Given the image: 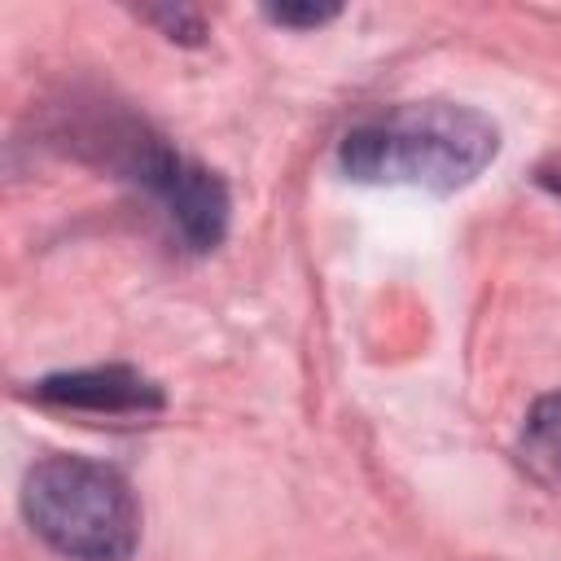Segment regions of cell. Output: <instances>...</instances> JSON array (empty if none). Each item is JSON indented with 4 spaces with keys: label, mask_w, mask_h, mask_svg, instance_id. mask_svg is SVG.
I'll return each instance as SVG.
<instances>
[{
    "label": "cell",
    "mask_w": 561,
    "mask_h": 561,
    "mask_svg": "<svg viewBox=\"0 0 561 561\" xmlns=\"http://www.w3.org/2000/svg\"><path fill=\"white\" fill-rule=\"evenodd\" d=\"M500 153V127L456 101L399 105L346 131L337 162L359 184H403L456 193L473 184Z\"/></svg>",
    "instance_id": "1"
},
{
    "label": "cell",
    "mask_w": 561,
    "mask_h": 561,
    "mask_svg": "<svg viewBox=\"0 0 561 561\" xmlns=\"http://www.w3.org/2000/svg\"><path fill=\"white\" fill-rule=\"evenodd\" d=\"M31 530L70 561H127L140 543V504L127 478L83 456H48L22 482Z\"/></svg>",
    "instance_id": "2"
},
{
    "label": "cell",
    "mask_w": 561,
    "mask_h": 561,
    "mask_svg": "<svg viewBox=\"0 0 561 561\" xmlns=\"http://www.w3.org/2000/svg\"><path fill=\"white\" fill-rule=\"evenodd\" d=\"M105 153L127 180L145 184L162 202L171 228L180 232V241L188 250H215L224 241L228 188L215 171L175 153L158 136H145V127H136V123L131 127H105Z\"/></svg>",
    "instance_id": "3"
},
{
    "label": "cell",
    "mask_w": 561,
    "mask_h": 561,
    "mask_svg": "<svg viewBox=\"0 0 561 561\" xmlns=\"http://www.w3.org/2000/svg\"><path fill=\"white\" fill-rule=\"evenodd\" d=\"M39 403L96 412V416H149L162 408L158 381H149L136 368L110 364V368H79V373H53L35 386Z\"/></svg>",
    "instance_id": "4"
},
{
    "label": "cell",
    "mask_w": 561,
    "mask_h": 561,
    "mask_svg": "<svg viewBox=\"0 0 561 561\" xmlns=\"http://www.w3.org/2000/svg\"><path fill=\"white\" fill-rule=\"evenodd\" d=\"M517 451H522V465L539 482L561 486V390L539 394L530 403L522 434H517Z\"/></svg>",
    "instance_id": "5"
},
{
    "label": "cell",
    "mask_w": 561,
    "mask_h": 561,
    "mask_svg": "<svg viewBox=\"0 0 561 561\" xmlns=\"http://www.w3.org/2000/svg\"><path fill=\"white\" fill-rule=\"evenodd\" d=\"M140 18L153 22V26H162L171 39H184V44H197L202 31H206L197 9H171V4H167V9H140Z\"/></svg>",
    "instance_id": "6"
},
{
    "label": "cell",
    "mask_w": 561,
    "mask_h": 561,
    "mask_svg": "<svg viewBox=\"0 0 561 561\" xmlns=\"http://www.w3.org/2000/svg\"><path fill=\"white\" fill-rule=\"evenodd\" d=\"M267 18L280 26H320L337 18V4H267Z\"/></svg>",
    "instance_id": "7"
}]
</instances>
